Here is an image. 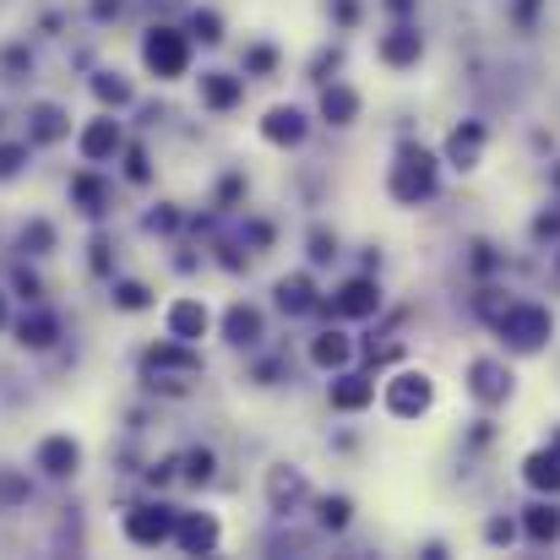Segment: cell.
Instances as JSON below:
<instances>
[{"label": "cell", "mask_w": 560, "mask_h": 560, "mask_svg": "<svg viewBox=\"0 0 560 560\" xmlns=\"http://www.w3.org/2000/svg\"><path fill=\"white\" fill-rule=\"evenodd\" d=\"M142 381L158 386V392H191V386L202 381V354H196V343L158 338V343L142 354Z\"/></svg>", "instance_id": "obj_2"}, {"label": "cell", "mask_w": 560, "mask_h": 560, "mask_svg": "<svg viewBox=\"0 0 560 560\" xmlns=\"http://www.w3.org/2000/svg\"><path fill=\"white\" fill-rule=\"evenodd\" d=\"M7 321H12V316H7V294H0V327H7Z\"/></svg>", "instance_id": "obj_42"}, {"label": "cell", "mask_w": 560, "mask_h": 560, "mask_svg": "<svg viewBox=\"0 0 560 560\" xmlns=\"http://www.w3.org/2000/svg\"><path fill=\"white\" fill-rule=\"evenodd\" d=\"M196 99H202V110L229 115V110L245 99V77H234V72H202V77H196Z\"/></svg>", "instance_id": "obj_17"}, {"label": "cell", "mask_w": 560, "mask_h": 560, "mask_svg": "<svg viewBox=\"0 0 560 560\" xmlns=\"http://www.w3.org/2000/svg\"><path fill=\"white\" fill-rule=\"evenodd\" d=\"M191 39H196V44H224V17H218L213 7L196 12V17H191Z\"/></svg>", "instance_id": "obj_34"}, {"label": "cell", "mask_w": 560, "mask_h": 560, "mask_svg": "<svg viewBox=\"0 0 560 560\" xmlns=\"http://www.w3.org/2000/svg\"><path fill=\"white\" fill-rule=\"evenodd\" d=\"M93 99H99L104 110H126V104L137 99V88H131L126 72H99V77H93Z\"/></svg>", "instance_id": "obj_28"}, {"label": "cell", "mask_w": 560, "mask_h": 560, "mask_svg": "<svg viewBox=\"0 0 560 560\" xmlns=\"http://www.w3.org/2000/svg\"><path fill=\"white\" fill-rule=\"evenodd\" d=\"M348 359H354V338H348L343 327H327V332L310 343V365H316V370H343Z\"/></svg>", "instance_id": "obj_25"}, {"label": "cell", "mask_w": 560, "mask_h": 560, "mask_svg": "<svg viewBox=\"0 0 560 560\" xmlns=\"http://www.w3.org/2000/svg\"><path fill=\"white\" fill-rule=\"evenodd\" d=\"M126 180H131V186H148V180H153V169H148V148H142V142L126 148Z\"/></svg>", "instance_id": "obj_36"}, {"label": "cell", "mask_w": 560, "mask_h": 560, "mask_svg": "<svg viewBox=\"0 0 560 560\" xmlns=\"http://www.w3.org/2000/svg\"><path fill=\"white\" fill-rule=\"evenodd\" d=\"M359 110H365V99H359L348 82H338V77H332V88L321 93V120L343 131V126H354V120H359Z\"/></svg>", "instance_id": "obj_22"}, {"label": "cell", "mask_w": 560, "mask_h": 560, "mask_svg": "<svg viewBox=\"0 0 560 560\" xmlns=\"http://www.w3.org/2000/svg\"><path fill=\"white\" fill-rule=\"evenodd\" d=\"M522 484L538 489V495H560V451H527L522 457Z\"/></svg>", "instance_id": "obj_23"}, {"label": "cell", "mask_w": 560, "mask_h": 560, "mask_svg": "<svg viewBox=\"0 0 560 560\" xmlns=\"http://www.w3.org/2000/svg\"><path fill=\"white\" fill-rule=\"evenodd\" d=\"M175 522H180V511L169 500H142L120 517V538L137 544V549H164L175 538Z\"/></svg>", "instance_id": "obj_5"}, {"label": "cell", "mask_w": 560, "mask_h": 560, "mask_svg": "<svg viewBox=\"0 0 560 560\" xmlns=\"http://www.w3.org/2000/svg\"><path fill=\"white\" fill-rule=\"evenodd\" d=\"M511 365L506 359H495V354H479L473 365H468V397L479 403V408H500V403H511Z\"/></svg>", "instance_id": "obj_9"}, {"label": "cell", "mask_w": 560, "mask_h": 560, "mask_svg": "<svg viewBox=\"0 0 560 560\" xmlns=\"http://www.w3.org/2000/svg\"><path fill=\"white\" fill-rule=\"evenodd\" d=\"M272 305H278L283 316H305V310L321 305V294H316L310 272H283V278L272 283Z\"/></svg>", "instance_id": "obj_20"}, {"label": "cell", "mask_w": 560, "mask_h": 560, "mask_svg": "<svg viewBox=\"0 0 560 560\" xmlns=\"http://www.w3.org/2000/svg\"><path fill=\"white\" fill-rule=\"evenodd\" d=\"M332 256H338V234H332V229H310V262L327 267Z\"/></svg>", "instance_id": "obj_37"}, {"label": "cell", "mask_w": 560, "mask_h": 560, "mask_svg": "<svg viewBox=\"0 0 560 560\" xmlns=\"http://www.w3.org/2000/svg\"><path fill=\"white\" fill-rule=\"evenodd\" d=\"M305 495H310L305 473H300L294 462H272V473H267V506H272V511H294Z\"/></svg>", "instance_id": "obj_21"}, {"label": "cell", "mask_w": 560, "mask_h": 560, "mask_svg": "<svg viewBox=\"0 0 560 560\" xmlns=\"http://www.w3.org/2000/svg\"><path fill=\"white\" fill-rule=\"evenodd\" d=\"M66 137H72L66 104H55V99L28 104V142H34V148H55V142H66Z\"/></svg>", "instance_id": "obj_15"}, {"label": "cell", "mask_w": 560, "mask_h": 560, "mask_svg": "<svg viewBox=\"0 0 560 560\" xmlns=\"http://www.w3.org/2000/svg\"><path fill=\"white\" fill-rule=\"evenodd\" d=\"M316 310H327V316H343V321H365V316H376L381 310V283L376 278H348L332 300H321Z\"/></svg>", "instance_id": "obj_12"}, {"label": "cell", "mask_w": 560, "mask_h": 560, "mask_svg": "<svg viewBox=\"0 0 560 560\" xmlns=\"http://www.w3.org/2000/svg\"><path fill=\"white\" fill-rule=\"evenodd\" d=\"M55 338H61V321H55L50 310H34V316H23V321H17V343H23V348H34V354L55 348Z\"/></svg>", "instance_id": "obj_27"}, {"label": "cell", "mask_w": 560, "mask_h": 560, "mask_svg": "<svg viewBox=\"0 0 560 560\" xmlns=\"http://www.w3.org/2000/svg\"><path fill=\"white\" fill-rule=\"evenodd\" d=\"M262 338H267V316H262L256 305L234 300V305L224 310V343H229V348H256Z\"/></svg>", "instance_id": "obj_18"}, {"label": "cell", "mask_w": 560, "mask_h": 560, "mask_svg": "<svg viewBox=\"0 0 560 560\" xmlns=\"http://www.w3.org/2000/svg\"><path fill=\"white\" fill-rule=\"evenodd\" d=\"M72 202H77V213H88V218H104L110 213V186L99 180V169H82V175H72Z\"/></svg>", "instance_id": "obj_24"}, {"label": "cell", "mask_w": 560, "mask_h": 560, "mask_svg": "<svg viewBox=\"0 0 560 560\" xmlns=\"http://www.w3.org/2000/svg\"><path fill=\"white\" fill-rule=\"evenodd\" d=\"M240 61H245V77H272L278 72V50L272 44H251Z\"/></svg>", "instance_id": "obj_35"}, {"label": "cell", "mask_w": 560, "mask_h": 560, "mask_svg": "<svg viewBox=\"0 0 560 560\" xmlns=\"http://www.w3.org/2000/svg\"><path fill=\"white\" fill-rule=\"evenodd\" d=\"M110 300H115V310H126V316H142V310H153V305H158V294H153L142 278H120Z\"/></svg>", "instance_id": "obj_30"}, {"label": "cell", "mask_w": 560, "mask_h": 560, "mask_svg": "<svg viewBox=\"0 0 560 560\" xmlns=\"http://www.w3.org/2000/svg\"><path fill=\"white\" fill-rule=\"evenodd\" d=\"M180 462H186V473H180L186 484H213V473H218V451H213V446H196V451H186Z\"/></svg>", "instance_id": "obj_32"}, {"label": "cell", "mask_w": 560, "mask_h": 560, "mask_svg": "<svg viewBox=\"0 0 560 560\" xmlns=\"http://www.w3.org/2000/svg\"><path fill=\"white\" fill-rule=\"evenodd\" d=\"M495 332L511 354H538L549 338H555V316L544 305H522V300H506V310L495 316Z\"/></svg>", "instance_id": "obj_4"}, {"label": "cell", "mask_w": 560, "mask_h": 560, "mask_svg": "<svg viewBox=\"0 0 560 560\" xmlns=\"http://www.w3.org/2000/svg\"><path fill=\"white\" fill-rule=\"evenodd\" d=\"M28 153H34V142H0V186H12L28 169Z\"/></svg>", "instance_id": "obj_33"}, {"label": "cell", "mask_w": 560, "mask_h": 560, "mask_svg": "<svg viewBox=\"0 0 560 560\" xmlns=\"http://www.w3.org/2000/svg\"><path fill=\"white\" fill-rule=\"evenodd\" d=\"M191 50H196V39H191L186 28L153 23V28L142 34V72H148L153 82H180V77H191Z\"/></svg>", "instance_id": "obj_3"}, {"label": "cell", "mask_w": 560, "mask_h": 560, "mask_svg": "<svg viewBox=\"0 0 560 560\" xmlns=\"http://www.w3.org/2000/svg\"><path fill=\"white\" fill-rule=\"evenodd\" d=\"M484 148H489V131H484L479 120H462V126H451V137H446V164L468 175V169L484 164Z\"/></svg>", "instance_id": "obj_16"}, {"label": "cell", "mask_w": 560, "mask_h": 560, "mask_svg": "<svg viewBox=\"0 0 560 560\" xmlns=\"http://www.w3.org/2000/svg\"><path fill=\"white\" fill-rule=\"evenodd\" d=\"M555 267H560V256H555Z\"/></svg>", "instance_id": "obj_43"}, {"label": "cell", "mask_w": 560, "mask_h": 560, "mask_svg": "<svg viewBox=\"0 0 560 560\" xmlns=\"http://www.w3.org/2000/svg\"><path fill=\"white\" fill-rule=\"evenodd\" d=\"M522 533H527V544H555L560 538V506L555 500H533L522 511Z\"/></svg>", "instance_id": "obj_26"}, {"label": "cell", "mask_w": 560, "mask_h": 560, "mask_svg": "<svg viewBox=\"0 0 560 560\" xmlns=\"http://www.w3.org/2000/svg\"><path fill=\"white\" fill-rule=\"evenodd\" d=\"M207 332H213V310H207L202 294H175V300L164 305V338H175V343H202Z\"/></svg>", "instance_id": "obj_8"}, {"label": "cell", "mask_w": 560, "mask_h": 560, "mask_svg": "<svg viewBox=\"0 0 560 560\" xmlns=\"http://www.w3.org/2000/svg\"><path fill=\"white\" fill-rule=\"evenodd\" d=\"M381 7H386L392 17H408V12H413V0H381Z\"/></svg>", "instance_id": "obj_41"}, {"label": "cell", "mask_w": 560, "mask_h": 560, "mask_svg": "<svg viewBox=\"0 0 560 560\" xmlns=\"http://www.w3.org/2000/svg\"><path fill=\"white\" fill-rule=\"evenodd\" d=\"M77 158L88 164V169H104V164H115L120 153H126V131H120V120L104 110V115H93V120H82L77 126Z\"/></svg>", "instance_id": "obj_7"}, {"label": "cell", "mask_w": 560, "mask_h": 560, "mask_svg": "<svg viewBox=\"0 0 560 560\" xmlns=\"http://www.w3.org/2000/svg\"><path fill=\"white\" fill-rule=\"evenodd\" d=\"M484 538H489V544H511V538H517V522H506V517H489V522H484Z\"/></svg>", "instance_id": "obj_39"}, {"label": "cell", "mask_w": 560, "mask_h": 560, "mask_svg": "<svg viewBox=\"0 0 560 560\" xmlns=\"http://www.w3.org/2000/svg\"><path fill=\"white\" fill-rule=\"evenodd\" d=\"M175 549H186V555H213L218 544H224V522L213 517V511H180V522H175V538H169Z\"/></svg>", "instance_id": "obj_14"}, {"label": "cell", "mask_w": 560, "mask_h": 560, "mask_svg": "<svg viewBox=\"0 0 560 560\" xmlns=\"http://www.w3.org/2000/svg\"><path fill=\"white\" fill-rule=\"evenodd\" d=\"M435 191H441V164H435V153H424L419 142H403L397 158H392V169H386V196H392L397 207H419V202H430Z\"/></svg>", "instance_id": "obj_1"}, {"label": "cell", "mask_w": 560, "mask_h": 560, "mask_svg": "<svg viewBox=\"0 0 560 560\" xmlns=\"http://www.w3.org/2000/svg\"><path fill=\"white\" fill-rule=\"evenodd\" d=\"M256 137H262L267 148H300V142L310 137V120H305L300 104H272V110L256 120Z\"/></svg>", "instance_id": "obj_13"}, {"label": "cell", "mask_w": 560, "mask_h": 560, "mask_svg": "<svg viewBox=\"0 0 560 560\" xmlns=\"http://www.w3.org/2000/svg\"><path fill=\"white\" fill-rule=\"evenodd\" d=\"M17 300H28V305H39V300H44V283H39L34 272H17Z\"/></svg>", "instance_id": "obj_40"}, {"label": "cell", "mask_w": 560, "mask_h": 560, "mask_svg": "<svg viewBox=\"0 0 560 560\" xmlns=\"http://www.w3.org/2000/svg\"><path fill=\"white\" fill-rule=\"evenodd\" d=\"M376 61L386 66V72H413L419 61H424V34L413 28V23H397V28H386L381 39H376Z\"/></svg>", "instance_id": "obj_11"}, {"label": "cell", "mask_w": 560, "mask_h": 560, "mask_svg": "<svg viewBox=\"0 0 560 560\" xmlns=\"http://www.w3.org/2000/svg\"><path fill=\"white\" fill-rule=\"evenodd\" d=\"M381 403L392 419H419L435 403V376L430 370H397L392 381H381Z\"/></svg>", "instance_id": "obj_6"}, {"label": "cell", "mask_w": 560, "mask_h": 560, "mask_svg": "<svg viewBox=\"0 0 560 560\" xmlns=\"http://www.w3.org/2000/svg\"><path fill=\"white\" fill-rule=\"evenodd\" d=\"M327 403L338 408V413H359V408H370L376 403V381L370 376H354L348 365L332 376V386H327Z\"/></svg>", "instance_id": "obj_19"}, {"label": "cell", "mask_w": 560, "mask_h": 560, "mask_svg": "<svg viewBox=\"0 0 560 560\" xmlns=\"http://www.w3.org/2000/svg\"><path fill=\"white\" fill-rule=\"evenodd\" d=\"M55 245H61V234H55L50 218H28V224L17 229V251H23V256H50Z\"/></svg>", "instance_id": "obj_29"}, {"label": "cell", "mask_w": 560, "mask_h": 560, "mask_svg": "<svg viewBox=\"0 0 560 560\" xmlns=\"http://www.w3.org/2000/svg\"><path fill=\"white\" fill-rule=\"evenodd\" d=\"M316 522H321L327 533H343V527L354 522V500H348V495H321V500H316Z\"/></svg>", "instance_id": "obj_31"}, {"label": "cell", "mask_w": 560, "mask_h": 560, "mask_svg": "<svg viewBox=\"0 0 560 560\" xmlns=\"http://www.w3.org/2000/svg\"><path fill=\"white\" fill-rule=\"evenodd\" d=\"M180 229V213H175V202H164L158 213H148V234H175Z\"/></svg>", "instance_id": "obj_38"}, {"label": "cell", "mask_w": 560, "mask_h": 560, "mask_svg": "<svg viewBox=\"0 0 560 560\" xmlns=\"http://www.w3.org/2000/svg\"><path fill=\"white\" fill-rule=\"evenodd\" d=\"M34 468L50 473V479H77L82 473V441L72 430H50L39 446H34Z\"/></svg>", "instance_id": "obj_10"}]
</instances>
